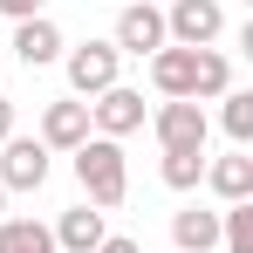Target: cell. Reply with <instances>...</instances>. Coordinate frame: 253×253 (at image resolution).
<instances>
[{"label": "cell", "instance_id": "cell-1", "mask_svg": "<svg viewBox=\"0 0 253 253\" xmlns=\"http://www.w3.org/2000/svg\"><path fill=\"white\" fill-rule=\"evenodd\" d=\"M69 158H76L83 206H96V212L124 206V192H130V165H124V144H117V137H83Z\"/></svg>", "mask_w": 253, "mask_h": 253}, {"label": "cell", "instance_id": "cell-2", "mask_svg": "<svg viewBox=\"0 0 253 253\" xmlns=\"http://www.w3.org/2000/svg\"><path fill=\"white\" fill-rule=\"evenodd\" d=\"M219 35H226V7L219 0H171V14H165L171 48H212Z\"/></svg>", "mask_w": 253, "mask_h": 253}, {"label": "cell", "instance_id": "cell-3", "mask_svg": "<svg viewBox=\"0 0 253 253\" xmlns=\"http://www.w3.org/2000/svg\"><path fill=\"white\" fill-rule=\"evenodd\" d=\"M48 158H55V151H48L42 137H7V144H0V192H42L48 185Z\"/></svg>", "mask_w": 253, "mask_h": 253}, {"label": "cell", "instance_id": "cell-4", "mask_svg": "<svg viewBox=\"0 0 253 253\" xmlns=\"http://www.w3.org/2000/svg\"><path fill=\"white\" fill-rule=\"evenodd\" d=\"M62 69H69V89H76V103H83V96H103V89L117 83L124 55H117L110 42H83V48H62Z\"/></svg>", "mask_w": 253, "mask_h": 253}, {"label": "cell", "instance_id": "cell-5", "mask_svg": "<svg viewBox=\"0 0 253 253\" xmlns=\"http://www.w3.org/2000/svg\"><path fill=\"white\" fill-rule=\"evenodd\" d=\"M89 130L96 137H117V144H124L130 130H144V89L110 83L103 96H89Z\"/></svg>", "mask_w": 253, "mask_h": 253}, {"label": "cell", "instance_id": "cell-6", "mask_svg": "<svg viewBox=\"0 0 253 253\" xmlns=\"http://www.w3.org/2000/svg\"><path fill=\"white\" fill-rule=\"evenodd\" d=\"M151 130H158V151H206L212 117H206V103H165L151 117Z\"/></svg>", "mask_w": 253, "mask_h": 253}, {"label": "cell", "instance_id": "cell-7", "mask_svg": "<svg viewBox=\"0 0 253 253\" xmlns=\"http://www.w3.org/2000/svg\"><path fill=\"white\" fill-rule=\"evenodd\" d=\"M110 48H117V55H137V62H144V55H158V48H165V14H158L151 0H130L124 14H117Z\"/></svg>", "mask_w": 253, "mask_h": 253}, {"label": "cell", "instance_id": "cell-8", "mask_svg": "<svg viewBox=\"0 0 253 253\" xmlns=\"http://www.w3.org/2000/svg\"><path fill=\"white\" fill-rule=\"evenodd\" d=\"M151 83H158V96L165 103H192L199 96V48H158L151 55Z\"/></svg>", "mask_w": 253, "mask_h": 253}, {"label": "cell", "instance_id": "cell-9", "mask_svg": "<svg viewBox=\"0 0 253 253\" xmlns=\"http://www.w3.org/2000/svg\"><path fill=\"white\" fill-rule=\"evenodd\" d=\"M83 137H96V130H89V103L62 96V103L42 110V144H48V151H76Z\"/></svg>", "mask_w": 253, "mask_h": 253}, {"label": "cell", "instance_id": "cell-10", "mask_svg": "<svg viewBox=\"0 0 253 253\" xmlns=\"http://www.w3.org/2000/svg\"><path fill=\"white\" fill-rule=\"evenodd\" d=\"M62 28L48 21V14H35V21H14V55L28 62V69H48V62H62Z\"/></svg>", "mask_w": 253, "mask_h": 253}, {"label": "cell", "instance_id": "cell-11", "mask_svg": "<svg viewBox=\"0 0 253 253\" xmlns=\"http://www.w3.org/2000/svg\"><path fill=\"white\" fill-rule=\"evenodd\" d=\"M48 233H55V253H96L110 226H103V212H96V206H69Z\"/></svg>", "mask_w": 253, "mask_h": 253}, {"label": "cell", "instance_id": "cell-12", "mask_svg": "<svg viewBox=\"0 0 253 253\" xmlns=\"http://www.w3.org/2000/svg\"><path fill=\"white\" fill-rule=\"evenodd\" d=\"M206 185L226 199V206H240L253 199V158L247 151H226V158H206Z\"/></svg>", "mask_w": 253, "mask_h": 253}, {"label": "cell", "instance_id": "cell-13", "mask_svg": "<svg viewBox=\"0 0 253 253\" xmlns=\"http://www.w3.org/2000/svg\"><path fill=\"white\" fill-rule=\"evenodd\" d=\"M171 247L178 253H212L219 247V212H206V206L171 212Z\"/></svg>", "mask_w": 253, "mask_h": 253}, {"label": "cell", "instance_id": "cell-14", "mask_svg": "<svg viewBox=\"0 0 253 253\" xmlns=\"http://www.w3.org/2000/svg\"><path fill=\"white\" fill-rule=\"evenodd\" d=\"M0 253H55V233L42 219H0Z\"/></svg>", "mask_w": 253, "mask_h": 253}, {"label": "cell", "instance_id": "cell-15", "mask_svg": "<svg viewBox=\"0 0 253 253\" xmlns=\"http://www.w3.org/2000/svg\"><path fill=\"white\" fill-rule=\"evenodd\" d=\"M219 103H226L219 124H226V137H233V151H247L253 144V89H226Z\"/></svg>", "mask_w": 253, "mask_h": 253}, {"label": "cell", "instance_id": "cell-16", "mask_svg": "<svg viewBox=\"0 0 253 253\" xmlns=\"http://www.w3.org/2000/svg\"><path fill=\"white\" fill-rule=\"evenodd\" d=\"M171 192H192V185H206V151H165V165H158Z\"/></svg>", "mask_w": 253, "mask_h": 253}, {"label": "cell", "instance_id": "cell-17", "mask_svg": "<svg viewBox=\"0 0 253 253\" xmlns=\"http://www.w3.org/2000/svg\"><path fill=\"white\" fill-rule=\"evenodd\" d=\"M219 247L226 253H253V199H240V206L219 212Z\"/></svg>", "mask_w": 253, "mask_h": 253}, {"label": "cell", "instance_id": "cell-18", "mask_svg": "<svg viewBox=\"0 0 253 253\" xmlns=\"http://www.w3.org/2000/svg\"><path fill=\"white\" fill-rule=\"evenodd\" d=\"M0 14H14V21H35V14H42V0H0Z\"/></svg>", "mask_w": 253, "mask_h": 253}, {"label": "cell", "instance_id": "cell-19", "mask_svg": "<svg viewBox=\"0 0 253 253\" xmlns=\"http://www.w3.org/2000/svg\"><path fill=\"white\" fill-rule=\"evenodd\" d=\"M96 253H144V247H137V240H124V233H103V247H96Z\"/></svg>", "mask_w": 253, "mask_h": 253}, {"label": "cell", "instance_id": "cell-20", "mask_svg": "<svg viewBox=\"0 0 253 253\" xmlns=\"http://www.w3.org/2000/svg\"><path fill=\"white\" fill-rule=\"evenodd\" d=\"M7 137H14V103L0 96V144H7Z\"/></svg>", "mask_w": 253, "mask_h": 253}, {"label": "cell", "instance_id": "cell-21", "mask_svg": "<svg viewBox=\"0 0 253 253\" xmlns=\"http://www.w3.org/2000/svg\"><path fill=\"white\" fill-rule=\"evenodd\" d=\"M0 219H7V192H0Z\"/></svg>", "mask_w": 253, "mask_h": 253}]
</instances>
